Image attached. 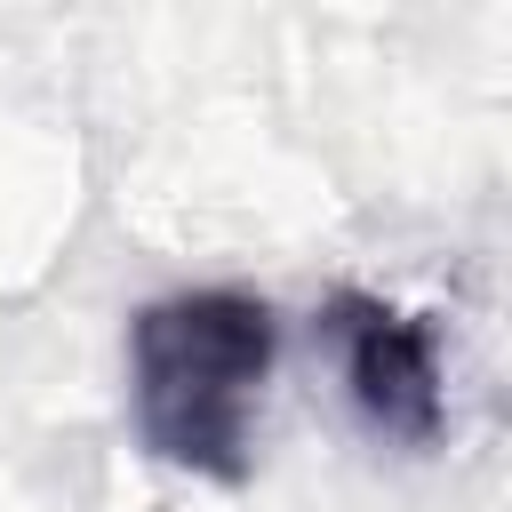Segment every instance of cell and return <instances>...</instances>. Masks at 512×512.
<instances>
[{
	"label": "cell",
	"instance_id": "obj_1",
	"mask_svg": "<svg viewBox=\"0 0 512 512\" xmlns=\"http://www.w3.org/2000/svg\"><path fill=\"white\" fill-rule=\"evenodd\" d=\"M272 352H280V320L248 288L152 296L128 320V416L144 456L240 488Z\"/></svg>",
	"mask_w": 512,
	"mask_h": 512
},
{
	"label": "cell",
	"instance_id": "obj_2",
	"mask_svg": "<svg viewBox=\"0 0 512 512\" xmlns=\"http://www.w3.org/2000/svg\"><path fill=\"white\" fill-rule=\"evenodd\" d=\"M328 336L344 344V384H352V408L368 416V432H384L400 448H432L440 424H448L432 320L408 312V304H384L368 288H336Z\"/></svg>",
	"mask_w": 512,
	"mask_h": 512
}]
</instances>
